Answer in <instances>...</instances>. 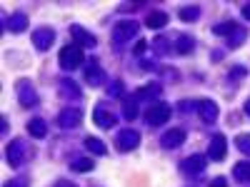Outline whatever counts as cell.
<instances>
[{"label": "cell", "instance_id": "obj_1", "mask_svg": "<svg viewBox=\"0 0 250 187\" xmlns=\"http://www.w3.org/2000/svg\"><path fill=\"white\" fill-rule=\"evenodd\" d=\"M58 60H60V68H62V70H75V68L83 65L85 55H83V48H80V45L73 43V45H65V48L60 50Z\"/></svg>", "mask_w": 250, "mask_h": 187}, {"label": "cell", "instance_id": "obj_2", "mask_svg": "<svg viewBox=\"0 0 250 187\" xmlns=\"http://www.w3.org/2000/svg\"><path fill=\"white\" fill-rule=\"evenodd\" d=\"M15 95H18V100H20V105H23V108L38 105V93L30 85V80H20L18 85H15Z\"/></svg>", "mask_w": 250, "mask_h": 187}, {"label": "cell", "instance_id": "obj_3", "mask_svg": "<svg viewBox=\"0 0 250 187\" xmlns=\"http://www.w3.org/2000/svg\"><path fill=\"white\" fill-rule=\"evenodd\" d=\"M135 35H138V23L135 20H123V23H118L115 30H113V40L118 45L128 43V40H133Z\"/></svg>", "mask_w": 250, "mask_h": 187}, {"label": "cell", "instance_id": "obj_4", "mask_svg": "<svg viewBox=\"0 0 250 187\" xmlns=\"http://www.w3.org/2000/svg\"><path fill=\"white\" fill-rule=\"evenodd\" d=\"M170 108L165 105V102H155V105L145 112V120H148V125H153V128H158V125H163V122H168V117H170Z\"/></svg>", "mask_w": 250, "mask_h": 187}, {"label": "cell", "instance_id": "obj_5", "mask_svg": "<svg viewBox=\"0 0 250 187\" xmlns=\"http://www.w3.org/2000/svg\"><path fill=\"white\" fill-rule=\"evenodd\" d=\"M138 145H140V132H138V130H133V128L123 130V132L118 135V148H120L123 152H130V150H135Z\"/></svg>", "mask_w": 250, "mask_h": 187}, {"label": "cell", "instance_id": "obj_6", "mask_svg": "<svg viewBox=\"0 0 250 187\" xmlns=\"http://www.w3.org/2000/svg\"><path fill=\"white\" fill-rule=\"evenodd\" d=\"M33 43H35L38 50H48V48L55 43V30H53V28H35Z\"/></svg>", "mask_w": 250, "mask_h": 187}, {"label": "cell", "instance_id": "obj_7", "mask_svg": "<svg viewBox=\"0 0 250 187\" xmlns=\"http://www.w3.org/2000/svg\"><path fill=\"white\" fill-rule=\"evenodd\" d=\"M5 157H8V162L13 165V168L23 165V162H25V148H23V140H13V142L8 145V150H5Z\"/></svg>", "mask_w": 250, "mask_h": 187}, {"label": "cell", "instance_id": "obj_8", "mask_svg": "<svg viewBox=\"0 0 250 187\" xmlns=\"http://www.w3.org/2000/svg\"><path fill=\"white\" fill-rule=\"evenodd\" d=\"M70 35L75 40V45H80V48H95L98 45L95 35H90L85 28H80V25H70Z\"/></svg>", "mask_w": 250, "mask_h": 187}, {"label": "cell", "instance_id": "obj_9", "mask_svg": "<svg viewBox=\"0 0 250 187\" xmlns=\"http://www.w3.org/2000/svg\"><path fill=\"white\" fill-rule=\"evenodd\" d=\"M80 120H83V112L80 110H75V108H65V110H62L60 115H58V125H60V128H75V125H80Z\"/></svg>", "mask_w": 250, "mask_h": 187}, {"label": "cell", "instance_id": "obj_10", "mask_svg": "<svg viewBox=\"0 0 250 187\" xmlns=\"http://www.w3.org/2000/svg\"><path fill=\"white\" fill-rule=\"evenodd\" d=\"M205 157L203 155H190V157H185L183 160V165H180V168H183V172L185 175H200L203 170H205Z\"/></svg>", "mask_w": 250, "mask_h": 187}, {"label": "cell", "instance_id": "obj_11", "mask_svg": "<svg viewBox=\"0 0 250 187\" xmlns=\"http://www.w3.org/2000/svg\"><path fill=\"white\" fill-rule=\"evenodd\" d=\"M85 80L90 82L93 88H98V85H103V82H105V70H103L95 60H90L88 68H85Z\"/></svg>", "mask_w": 250, "mask_h": 187}, {"label": "cell", "instance_id": "obj_12", "mask_svg": "<svg viewBox=\"0 0 250 187\" xmlns=\"http://www.w3.org/2000/svg\"><path fill=\"white\" fill-rule=\"evenodd\" d=\"M198 115L203 117V122H215L218 105H215L213 100H198Z\"/></svg>", "mask_w": 250, "mask_h": 187}, {"label": "cell", "instance_id": "obj_13", "mask_svg": "<svg viewBox=\"0 0 250 187\" xmlns=\"http://www.w3.org/2000/svg\"><path fill=\"white\" fill-rule=\"evenodd\" d=\"M228 152V145H225V137L223 135H215L210 140V148H208V157L210 160H223Z\"/></svg>", "mask_w": 250, "mask_h": 187}, {"label": "cell", "instance_id": "obj_14", "mask_svg": "<svg viewBox=\"0 0 250 187\" xmlns=\"http://www.w3.org/2000/svg\"><path fill=\"white\" fill-rule=\"evenodd\" d=\"M183 140H185V132L175 128V130H168V132H165L160 142H163L165 150H175V148H180V145H183Z\"/></svg>", "mask_w": 250, "mask_h": 187}, {"label": "cell", "instance_id": "obj_15", "mask_svg": "<svg viewBox=\"0 0 250 187\" xmlns=\"http://www.w3.org/2000/svg\"><path fill=\"white\" fill-rule=\"evenodd\" d=\"M165 23H168V15H165L163 10H153V13H148V18H145V25L153 28V30L165 28Z\"/></svg>", "mask_w": 250, "mask_h": 187}, {"label": "cell", "instance_id": "obj_16", "mask_svg": "<svg viewBox=\"0 0 250 187\" xmlns=\"http://www.w3.org/2000/svg\"><path fill=\"white\" fill-rule=\"evenodd\" d=\"M93 120H95V122L100 125L103 130L113 128V122H115V117H113V115H110V112H108L105 108H95V110H93Z\"/></svg>", "mask_w": 250, "mask_h": 187}, {"label": "cell", "instance_id": "obj_17", "mask_svg": "<svg viewBox=\"0 0 250 187\" xmlns=\"http://www.w3.org/2000/svg\"><path fill=\"white\" fill-rule=\"evenodd\" d=\"M60 95L65 100H78L80 97V88L75 85L73 80H60Z\"/></svg>", "mask_w": 250, "mask_h": 187}, {"label": "cell", "instance_id": "obj_18", "mask_svg": "<svg viewBox=\"0 0 250 187\" xmlns=\"http://www.w3.org/2000/svg\"><path fill=\"white\" fill-rule=\"evenodd\" d=\"M8 30H13V33H23V30H28V18H25L23 13L10 15V18H8Z\"/></svg>", "mask_w": 250, "mask_h": 187}, {"label": "cell", "instance_id": "obj_19", "mask_svg": "<svg viewBox=\"0 0 250 187\" xmlns=\"http://www.w3.org/2000/svg\"><path fill=\"white\" fill-rule=\"evenodd\" d=\"M135 100H138L135 95L123 100V115H125V120H135L138 117V102Z\"/></svg>", "mask_w": 250, "mask_h": 187}, {"label": "cell", "instance_id": "obj_20", "mask_svg": "<svg viewBox=\"0 0 250 187\" xmlns=\"http://www.w3.org/2000/svg\"><path fill=\"white\" fill-rule=\"evenodd\" d=\"M233 175L238 182H250V162H235Z\"/></svg>", "mask_w": 250, "mask_h": 187}, {"label": "cell", "instance_id": "obj_21", "mask_svg": "<svg viewBox=\"0 0 250 187\" xmlns=\"http://www.w3.org/2000/svg\"><path fill=\"white\" fill-rule=\"evenodd\" d=\"M28 132H30L33 137H45V135H48V128H45L43 120H30V122H28Z\"/></svg>", "mask_w": 250, "mask_h": 187}, {"label": "cell", "instance_id": "obj_22", "mask_svg": "<svg viewBox=\"0 0 250 187\" xmlns=\"http://www.w3.org/2000/svg\"><path fill=\"white\" fill-rule=\"evenodd\" d=\"M193 48H195V43H193V37H190V35H180V37H178V43H175V50H178V53L188 55Z\"/></svg>", "mask_w": 250, "mask_h": 187}, {"label": "cell", "instance_id": "obj_23", "mask_svg": "<svg viewBox=\"0 0 250 187\" xmlns=\"http://www.w3.org/2000/svg\"><path fill=\"white\" fill-rule=\"evenodd\" d=\"M155 95H160V85L158 82H150V85H143L138 93H135V97L140 100V97H155Z\"/></svg>", "mask_w": 250, "mask_h": 187}, {"label": "cell", "instance_id": "obj_24", "mask_svg": "<svg viewBox=\"0 0 250 187\" xmlns=\"http://www.w3.org/2000/svg\"><path fill=\"white\" fill-rule=\"evenodd\" d=\"M85 148H88L93 155H105V152H108L105 145H103V140H98V137H88V140H85Z\"/></svg>", "mask_w": 250, "mask_h": 187}, {"label": "cell", "instance_id": "obj_25", "mask_svg": "<svg viewBox=\"0 0 250 187\" xmlns=\"http://www.w3.org/2000/svg\"><path fill=\"white\" fill-rule=\"evenodd\" d=\"M70 168L75 170V172H90L93 168H95V162L93 160H88V157H80V160H75Z\"/></svg>", "mask_w": 250, "mask_h": 187}, {"label": "cell", "instance_id": "obj_26", "mask_svg": "<svg viewBox=\"0 0 250 187\" xmlns=\"http://www.w3.org/2000/svg\"><path fill=\"white\" fill-rule=\"evenodd\" d=\"M213 33L215 35H235L238 33V25L235 23H223V25H215Z\"/></svg>", "mask_w": 250, "mask_h": 187}, {"label": "cell", "instance_id": "obj_27", "mask_svg": "<svg viewBox=\"0 0 250 187\" xmlns=\"http://www.w3.org/2000/svg\"><path fill=\"white\" fill-rule=\"evenodd\" d=\"M178 15H180L183 20H195V18L200 15V10H198L195 5H193V8H180V13H178Z\"/></svg>", "mask_w": 250, "mask_h": 187}, {"label": "cell", "instance_id": "obj_28", "mask_svg": "<svg viewBox=\"0 0 250 187\" xmlns=\"http://www.w3.org/2000/svg\"><path fill=\"white\" fill-rule=\"evenodd\" d=\"M235 145H238V150H240V152L250 155V135H240V137L235 140Z\"/></svg>", "mask_w": 250, "mask_h": 187}, {"label": "cell", "instance_id": "obj_29", "mask_svg": "<svg viewBox=\"0 0 250 187\" xmlns=\"http://www.w3.org/2000/svg\"><path fill=\"white\" fill-rule=\"evenodd\" d=\"M108 95H113V97H120L123 95V85H120V82H115V85L108 88Z\"/></svg>", "mask_w": 250, "mask_h": 187}, {"label": "cell", "instance_id": "obj_30", "mask_svg": "<svg viewBox=\"0 0 250 187\" xmlns=\"http://www.w3.org/2000/svg\"><path fill=\"white\" fill-rule=\"evenodd\" d=\"M5 187H28V180H25V177H20V180H13V182H8Z\"/></svg>", "mask_w": 250, "mask_h": 187}, {"label": "cell", "instance_id": "obj_31", "mask_svg": "<svg viewBox=\"0 0 250 187\" xmlns=\"http://www.w3.org/2000/svg\"><path fill=\"white\" fill-rule=\"evenodd\" d=\"M145 48H148V43H145V40H140V43L135 45V55H143V53H145Z\"/></svg>", "mask_w": 250, "mask_h": 187}, {"label": "cell", "instance_id": "obj_32", "mask_svg": "<svg viewBox=\"0 0 250 187\" xmlns=\"http://www.w3.org/2000/svg\"><path fill=\"white\" fill-rule=\"evenodd\" d=\"M210 187H228V182H225L223 177H215V180L210 182Z\"/></svg>", "mask_w": 250, "mask_h": 187}, {"label": "cell", "instance_id": "obj_33", "mask_svg": "<svg viewBox=\"0 0 250 187\" xmlns=\"http://www.w3.org/2000/svg\"><path fill=\"white\" fill-rule=\"evenodd\" d=\"M230 75H233V77H243V75H245V70H243V68H233V70H230Z\"/></svg>", "mask_w": 250, "mask_h": 187}, {"label": "cell", "instance_id": "obj_34", "mask_svg": "<svg viewBox=\"0 0 250 187\" xmlns=\"http://www.w3.org/2000/svg\"><path fill=\"white\" fill-rule=\"evenodd\" d=\"M243 18L250 20V5H243Z\"/></svg>", "mask_w": 250, "mask_h": 187}, {"label": "cell", "instance_id": "obj_35", "mask_svg": "<svg viewBox=\"0 0 250 187\" xmlns=\"http://www.w3.org/2000/svg\"><path fill=\"white\" fill-rule=\"evenodd\" d=\"M245 112H248V117H250V100L245 102Z\"/></svg>", "mask_w": 250, "mask_h": 187}]
</instances>
